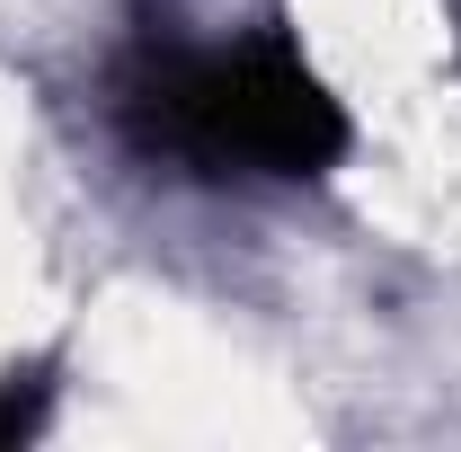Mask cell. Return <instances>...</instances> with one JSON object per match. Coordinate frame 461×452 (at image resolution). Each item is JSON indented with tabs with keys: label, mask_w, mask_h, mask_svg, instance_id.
Segmentation results:
<instances>
[{
	"label": "cell",
	"mask_w": 461,
	"mask_h": 452,
	"mask_svg": "<svg viewBox=\"0 0 461 452\" xmlns=\"http://www.w3.org/2000/svg\"><path fill=\"white\" fill-rule=\"evenodd\" d=\"M115 124L133 151L204 177H320L346 160V107L276 36L222 54L142 45L115 80Z\"/></svg>",
	"instance_id": "obj_1"
},
{
	"label": "cell",
	"mask_w": 461,
	"mask_h": 452,
	"mask_svg": "<svg viewBox=\"0 0 461 452\" xmlns=\"http://www.w3.org/2000/svg\"><path fill=\"white\" fill-rule=\"evenodd\" d=\"M36 417H45V391H0V444L36 435Z\"/></svg>",
	"instance_id": "obj_2"
}]
</instances>
